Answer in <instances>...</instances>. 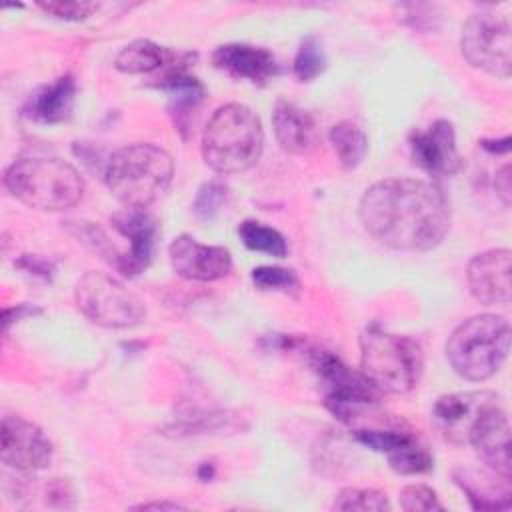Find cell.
Instances as JSON below:
<instances>
[{
    "label": "cell",
    "instance_id": "1",
    "mask_svg": "<svg viewBox=\"0 0 512 512\" xmlns=\"http://www.w3.org/2000/svg\"><path fill=\"white\" fill-rule=\"evenodd\" d=\"M364 230L380 244L402 252L436 248L450 228V204L444 192L420 178H386L360 198Z\"/></svg>",
    "mask_w": 512,
    "mask_h": 512
},
{
    "label": "cell",
    "instance_id": "2",
    "mask_svg": "<svg viewBox=\"0 0 512 512\" xmlns=\"http://www.w3.org/2000/svg\"><path fill=\"white\" fill-rule=\"evenodd\" d=\"M262 150V122L250 106L240 102L216 108L202 132V158L216 174L250 170L260 160Z\"/></svg>",
    "mask_w": 512,
    "mask_h": 512
},
{
    "label": "cell",
    "instance_id": "3",
    "mask_svg": "<svg viewBox=\"0 0 512 512\" xmlns=\"http://www.w3.org/2000/svg\"><path fill=\"white\" fill-rule=\"evenodd\" d=\"M172 174V156L150 142L118 148L104 168L108 190L126 208H148L170 186Z\"/></svg>",
    "mask_w": 512,
    "mask_h": 512
},
{
    "label": "cell",
    "instance_id": "4",
    "mask_svg": "<svg viewBox=\"0 0 512 512\" xmlns=\"http://www.w3.org/2000/svg\"><path fill=\"white\" fill-rule=\"evenodd\" d=\"M4 188L22 204L58 212L76 206L84 196L80 172L54 156H28L12 162L4 172Z\"/></svg>",
    "mask_w": 512,
    "mask_h": 512
},
{
    "label": "cell",
    "instance_id": "5",
    "mask_svg": "<svg viewBox=\"0 0 512 512\" xmlns=\"http://www.w3.org/2000/svg\"><path fill=\"white\" fill-rule=\"evenodd\" d=\"M422 364V348L410 336L378 324H370L360 336V372L380 394L410 392L418 384Z\"/></svg>",
    "mask_w": 512,
    "mask_h": 512
},
{
    "label": "cell",
    "instance_id": "6",
    "mask_svg": "<svg viewBox=\"0 0 512 512\" xmlns=\"http://www.w3.org/2000/svg\"><path fill=\"white\" fill-rule=\"evenodd\" d=\"M510 350V322L498 314H476L454 328L446 342L452 370L470 382L494 376Z\"/></svg>",
    "mask_w": 512,
    "mask_h": 512
},
{
    "label": "cell",
    "instance_id": "7",
    "mask_svg": "<svg viewBox=\"0 0 512 512\" xmlns=\"http://www.w3.org/2000/svg\"><path fill=\"white\" fill-rule=\"evenodd\" d=\"M78 310L104 328H130L144 320V302L120 280L104 272H86L74 288Z\"/></svg>",
    "mask_w": 512,
    "mask_h": 512
},
{
    "label": "cell",
    "instance_id": "8",
    "mask_svg": "<svg viewBox=\"0 0 512 512\" xmlns=\"http://www.w3.org/2000/svg\"><path fill=\"white\" fill-rule=\"evenodd\" d=\"M462 56L470 66L498 78L512 72V30L504 14L496 10H480L462 26Z\"/></svg>",
    "mask_w": 512,
    "mask_h": 512
},
{
    "label": "cell",
    "instance_id": "9",
    "mask_svg": "<svg viewBox=\"0 0 512 512\" xmlns=\"http://www.w3.org/2000/svg\"><path fill=\"white\" fill-rule=\"evenodd\" d=\"M54 456L48 436L22 416H4L0 432V458L20 472H38L50 466Z\"/></svg>",
    "mask_w": 512,
    "mask_h": 512
},
{
    "label": "cell",
    "instance_id": "10",
    "mask_svg": "<svg viewBox=\"0 0 512 512\" xmlns=\"http://www.w3.org/2000/svg\"><path fill=\"white\" fill-rule=\"evenodd\" d=\"M468 444L476 450L478 458L494 474L502 478H512V456H510V422L508 414L496 398L490 402L474 420L468 432Z\"/></svg>",
    "mask_w": 512,
    "mask_h": 512
},
{
    "label": "cell",
    "instance_id": "11",
    "mask_svg": "<svg viewBox=\"0 0 512 512\" xmlns=\"http://www.w3.org/2000/svg\"><path fill=\"white\" fill-rule=\"evenodd\" d=\"M110 222L124 238L130 240V250L120 254L114 268L122 276H138L150 266L154 258L160 234L158 220L146 212V208H124L116 212Z\"/></svg>",
    "mask_w": 512,
    "mask_h": 512
},
{
    "label": "cell",
    "instance_id": "12",
    "mask_svg": "<svg viewBox=\"0 0 512 512\" xmlns=\"http://www.w3.org/2000/svg\"><path fill=\"white\" fill-rule=\"evenodd\" d=\"M168 258L178 276L196 282L220 280L232 268V256L224 246L200 244L190 234H180L170 242Z\"/></svg>",
    "mask_w": 512,
    "mask_h": 512
},
{
    "label": "cell",
    "instance_id": "13",
    "mask_svg": "<svg viewBox=\"0 0 512 512\" xmlns=\"http://www.w3.org/2000/svg\"><path fill=\"white\" fill-rule=\"evenodd\" d=\"M512 254L508 248L484 250L470 258L466 280L470 294L486 306L512 300Z\"/></svg>",
    "mask_w": 512,
    "mask_h": 512
},
{
    "label": "cell",
    "instance_id": "14",
    "mask_svg": "<svg viewBox=\"0 0 512 512\" xmlns=\"http://www.w3.org/2000/svg\"><path fill=\"white\" fill-rule=\"evenodd\" d=\"M410 152L412 160L430 174L452 176L462 168L454 126L448 120H436L426 130L412 132Z\"/></svg>",
    "mask_w": 512,
    "mask_h": 512
},
{
    "label": "cell",
    "instance_id": "15",
    "mask_svg": "<svg viewBox=\"0 0 512 512\" xmlns=\"http://www.w3.org/2000/svg\"><path fill=\"white\" fill-rule=\"evenodd\" d=\"M496 398L500 396L486 390L444 394L434 402L432 420L446 440L454 444H464L478 414Z\"/></svg>",
    "mask_w": 512,
    "mask_h": 512
},
{
    "label": "cell",
    "instance_id": "16",
    "mask_svg": "<svg viewBox=\"0 0 512 512\" xmlns=\"http://www.w3.org/2000/svg\"><path fill=\"white\" fill-rule=\"evenodd\" d=\"M166 66L168 68L158 78L156 86L168 92L170 96L168 110L174 120V126L182 132L184 138H188L192 116L200 106V102L204 100L206 90L198 78L186 72V62H178V54H172Z\"/></svg>",
    "mask_w": 512,
    "mask_h": 512
},
{
    "label": "cell",
    "instance_id": "17",
    "mask_svg": "<svg viewBox=\"0 0 512 512\" xmlns=\"http://www.w3.org/2000/svg\"><path fill=\"white\" fill-rule=\"evenodd\" d=\"M274 136L282 150L298 156L312 154L320 144V132L310 112L300 106L280 100L272 112Z\"/></svg>",
    "mask_w": 512,
    "mask_h": 512
},
{
    "label": "cell",
    "instance_id": "18",
    "mask_svg": "<svg viewBox=\"0 0 512 512\" xmlns=\"http://www.w3.org/2000/svg\"><path fill=\"white\" fill-rule=\"evenodd\" d=\"M212 62L216 68L254 84H262L280 72V66L270 50L240 42L218 46L212 54Z\"/></svg>",
    "mask_w": 512,
    "mask_h": 512
},
{
    "label": "cell",
    "instance_id": "19",
    "mask_svg": "<svg viewBox=\"0 0 512 512\" xmlns=\"http://www.w3.org/2000/svg\"><path fill=\"white\" fill-rule=\"evenodd\" d=\"M76 90L78 88L74 76L64 74L30 94L24 106V114L40 124H60L72 114Z\"/></svg>",
    "mask_w": 512,
    "mask_h": 512
},
{
    "label": "cell",
    "instance_id": "20",
    "mask_svg": "<svg viewBox=\"0 0 512 512\" xmlns=\"http://www.w3.org/2000/svg\"><path fill=\"white\" fill-rule=\"evenodd\" d=\"M174 52L154 44L152 40L138 38L126 44L114 58V68L124 74H148L164 68Z\"/></svg>",
    "mask_w": 512,
    "mask_h": 512
},
{
    "label": "cell",
    "instance_id": "21",
    "mask_svg": "<svg viewBox=\"0 0 512 512\" xmlns=\"http://www.w3.org/2000/svg\"><path fill=\"white\" fill-rule=\"evenodd\" d=\"M328 138L338 156L340 166L346 170L356 168L368 152V138L364 130L350 120H342L334 124L328 132Z\"/></svg>",
    "mask_w": 512,
    "mask_h": 512
},
{
    "label": "cell",
    "instance_id": "22",
    "mask_svg": "<svg viewBox=\"0 0 512 512\" xmlns=\"http://www.w3.org/2000/svg\"><path fill=\"white\" fill-rule=\"evenodd\" d=\"M238 236L248 250L262 252L274 258H284L288 254L286 238L276 228L266 226L258 220H244L238 226Z\"/></svg>",
    "mask_w": 512,
    "mask_h": 512
},
{
    "label": "cell",
    "instance_id": "23",
    "mask_svg": "<svg viewBox=\"0 0 512 512\" xmlns=\"http://www.w3.org/2000/svg\"><path fill=\"white\" fill-rule=\"evenodd\" d=\"M332 510L382 512V510H390V502L384 492L374 488H344L334 496Z\"/></svg>",
    "mask_w": 512,
    "mask_h": 512
},
{
    "label": "cell",
    "instance_id": "24",
    "mask_svg": "<svg viewBox=\"0 0 512 512\" xmlns=\"http://www.w3.org/2000/svg\"><path fill=\"white\" fill-rule=\"evenodd\" d=\"M388 464L398 474H424L432 468V454L416 438L388 456Z\"/></svg>",
    "mask_w": 512,
    "mask_h": 512
},
{
    "label": "cell",
    "instance_id": "25",
    "mask_svg": "<svg viewBox=\"0 0 512 512\" xmlns=\"http://www.w3.org/2000/svg\"><path fill=\"white\" fill-rule=\"evenodd\" d=\"M326 68V56L316 36H306L294 58V74L302 82H310Z\"/></svg>",
    "mask_w": 512,
    "mask_h": 512
},
{
    "label": "cell",
    "instance_id": "26",
    "mask_svg": "<svg viewBox=\"0 0 512 512\" xmlns=\"http://www.w3.org/2000/svg\"><path fill=\"white\" fill-rule=\"evenodd\" d=\"M68 230L78 238V242H82L84 246H88L90 250L98 252L104 260H108L112 266H116L118 258L122 252H118L114 248V244L108 240V236L92 222H84V220H78V222H68Z\"/></svg>",
    "mask_w": 512,
    "mask_h": 512
},
{
    "label": "cell",
    "instance_id": "27",
    "mask_svg": "<svg viewBox=\"0 0 512 512\" xmlns=\"http://www.w3.org/2000/svg\"><path fill=\"white\" fill-rule=\"evenodd\" d=\"M228 198V188L224 182L220 180H208L204 182L198 192H196V198L192 202V210H194V216L200 220V222H210L216 218V214L220 212L222 204L226 202Z\"/></svg>",
    "mask_w": 512,
    "mask_h": 512
},
{
    "label": "cell",
    "instance_id": "28",
    "mask_svg": "<svg viewBox=\"0 0 512 512\" xmlns=\"http://www.w3.org/2000/svg\"><path fill=\"white\" fill-rule=\"evenodd\" d=\"M252 282L256 284V288L260 290H296L298 288V276L288 270V268H280V266H258L252 270Z\"/></svg>",
    "mask_w": 512,
    "mask_h": 512
},
{
    "label": "cell",
    "instance_id": "29",
    "mask_svg": "<svg viewBox=\"0 0 512 512\" xmlns=\"http://www.w3.org/2000/svg\"><path fill=\"white\" fill-rule=\"evenodd\" d=\"M398 16L402 22H406L414 30L430 32L438 28L440 12L434 4H400L396 6Z\"/></svg>",
    "mask_w": 512,
    "mask_h": 512
},
{
    "label": "cell",
    "instance_id": "30",
    "mask_svg": "<svg viewBox=\"0 0 512 512\" xmlns=\"http://www.w3.org/2000/svg\"><path fill=\"white\" fill-rule=\"evenodd\" d=\"M400 506L406 512H430L444 510V504L438 500L436 492L426 484H410L400 492Z\"/></svg>",
    "mask_w": 512,
    "mask_h": 512
},
{
    "label": "cell",
    "instance_id": "31",
    "mask_svg": "<svg viewBox=\"0 0 512 512\" xmlns=\"http://www.w3.org/2000/svg\"><path fill=\"white\" fill-rule=\"evenodd\" d=\"M38 8L44 10L46 14L58 18V20H70L78 22L88 18L98 10V4L94 2H84V0H48V2H38Z\"/></svg>",
    "mask_w": 512,
    "mask_h": 512
},
{
    "label": "cell",
    "instance_id": "32",
    "mask_svg": "<svg viewBox=\"0 0 512 512\" xmlns=\"http://www.w3.org/2000/svg\"><path fill=\"white\" fill-rule=\"evenodd\" d=\"M494 188L498 198L504 202V206H510L512 202V168L510 164H504L494 178Z\"/></svg>",
    "mask_w": 512,
    "mask_h": 512
},
{
    "label": "cell",
    "instance_id": "33",
    "mask_svg": "<svg viewBox=\"0 0 512 512\" xmlns=\"http://www.w3.org/2000/svg\"><path fill=\"white\" fill-rule=\"evenodd\" d=\"M18 266L24 268V270H28V272L32 270L34 274H40V276H44V278H48V276L52 274V264H50L48 260L40 258V256H34V254L22 256V258L18 260Z\"/></svg>",
    "mask_w": 512,
    "mask_h": 512
},
{
    "label": "cell",
    "instance_id": "34",
    "mask_svg": "<svg viewBox=\"0 0 512 512\" xmlns=\"http://www.w3.org/2000/svg\"><path fill=\"white\" fill-rule=\"evenodd\" d=\"M132 510H184L182 504L178 502H168V500H154V502H142L132 506Z\"/></svg>",
    "mask_w": 512,
    "mask_h": 512
}]
</instances>
